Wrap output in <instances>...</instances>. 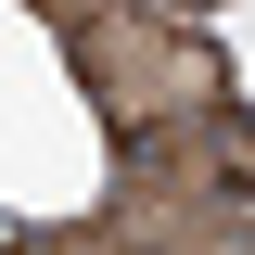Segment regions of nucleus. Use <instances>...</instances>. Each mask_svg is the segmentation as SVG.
I'll use <instances>...</instances> for the list:
<instances>
[{"instance_id":"4","label":"nucleus","mask_w":255,"mask_h":255,"mask_svg":"<svg viewBox=\"0 0 255 255\" xmlns=\"http://www.w3.org/2000/svg\"><path fill=\"white\" fill-rule=\"evenodd\" d=\"M179 255H255V230H230V217H217V230H191Z\"/></svg>"},{"instance_id":"3","label":"nucleus","mask_w":255,"mask_h":255,"mask_svg":"<svg viewBox=\"0 0 255 255\" xmlns=\"http://www.w3.org/2000/svg\"><path fill=\"white\" fill-rule=\"evenodd\" d=\"M13 255H128L115 230H13Z\"/></svg>"},{"instance_id":"6","label":"nucleus","mask_w":255,"mask_h":255,"mask_svg":"<svg viewBox=\"0 0 255 255\" xmlns=\"http://www.w3.org/2000/svg\"><path fill=\"white\" fill-rule=\"evenodd\" d=\"M179 13H217V0H179Z\"/></svg>"},{"instance_id":"5","label":"nucleus","mask_w":255,"mask_h":255,"mask_svg":"<svg viewBox=\"0 0 255 255\" xmlns=\"http://www.w3.org/2000/svg\"><path fill=\"white\" fill-rule=\"evenodd\" d=\"M38 13H51V26H102L115 0H38Z\"/></svg>"},{"instance_id":"2","label":"nucleus","mask_w":255,"mask_h":255,"mask_svg":"<svg viewBox=\"0 0 255 255\" xmlns=\"http://www.w3.org/2000/svg\"><path fill=\"white\" fill-rule=\"evenodd\" d=\"M217 204H230V166H217V115H191V128H153V140H128V166H115V243H166L179 255L191 230H217Z\"/></svg>"},{"instance_id":"1","label":"nucleus","mask_w":255,"mask_h":255,"mask_svg":"<svg viewBox=\"0 0 255 255\" xmlns=\"http://www.w3.org/2000/svg\"><path fill=\"white\" fill-rule=\"evenodd\" d=\"M77 90H90V115L115 128V140H153V128H191L217 115V51L179 26V13H102V26H77Z\"/></svg>"}]
</instances>
